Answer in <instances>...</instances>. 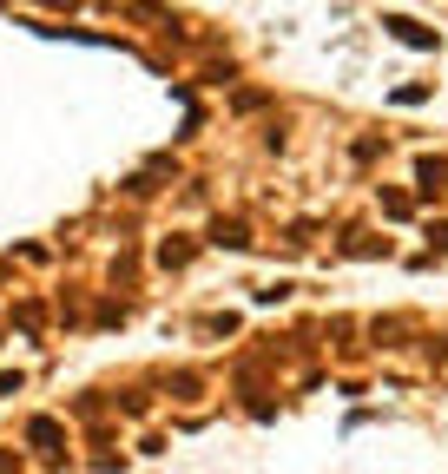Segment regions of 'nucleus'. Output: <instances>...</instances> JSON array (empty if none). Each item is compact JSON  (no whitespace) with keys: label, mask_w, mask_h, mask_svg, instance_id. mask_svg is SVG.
Returning <instances> with one entry per match:
<instances>
[{"label":"nucleus","mask_w":448,"mask_h":474,"mask_svg":"<svg viewBox=\"0 0 448 474\" xmlns=\"http://www.w3.org/2000/svg\"><path fill=\"white\" fill-rule=\"evenodd\" d=\"M211 244H231V250H244V244H251V231H244L238 217H218V225H211Z\"/></svg>","instance_id":"f257e3e1"},{"label":"nucleus","mask_w":448,"mask_h":474,"mask_svg":"<svg viewBox=\"0 0 448 474\" xmlns=\"http://www.w3.org/2000/svg\"><path fill=\"white\" fill-rule=\"evenodd\" d=\"M389 33H395L403 46H436V33H428V27H416V20H389Z\"/></svg>","instance_id":"f03ea898"}]
</instances>
